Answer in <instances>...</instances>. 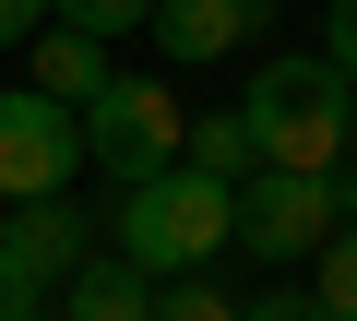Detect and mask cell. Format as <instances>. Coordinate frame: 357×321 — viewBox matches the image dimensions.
Returning <instances> with one entry per match:
<instances>
[{
  "mask_svg": "<svg viewBox=\"0 0 357 321\" xmlns=\"http://www.w3.org/2000/svg\"><path fill=\"white\" fill-rule=\"evenodd\" d=\"M60 321H155V274L119 262V250H96V262L60 285Z\"/></svg>",
  "mask_w": 357,
  "mask_h": 321,
  "instance_id": "ba28073f",
  "label": "cell"
},
{
  "mask_svg": "<svg viewBox=\"0 0 357 321\" xmlns=\"http://www.w3.org/2000/svg\"><path fill=\"white\" fill-rule=\"evenodd\" d=\"M215 250H238V191H227V179H203L191 155L119 191V262H143L155 285H178V274H203Z\"/></svg>",
  "mask_w": 357,
  "mask_h": 321,
  "instance_id": "6da1fadb",
  "label": "cell"
},
{
  "mask_svg": "<svg viewBox=\"0 0 357 321\" xmlns=\"http://www.w3.org/2000/svg\"><path fill=\"white\" fill-rule=\"evenodd\" d=\"M36 309H48V297H36V285H24L13 262H0V321H36Z\"/></svg>",
  "mask_w": 357,
  "mask_h": 321,
  "instance_id": "e0dca14e",
  "label": "cell"
},
{
  "mask_svg": "<svg viewBox=\"0 0 357 321\" xmlns=\"http://www.w3.org/2000/svg\"><path fill=\"white\" fill-rule=\"evenodd\" d=\"M357 214V191L333 179V167H250L238 179V250L250 262H321V238Z\"/></svg>",
  "mask_w": 357,
  "mask_h": 321,
  "instance_id": "277c9868",
  "label": "cell"
},
{
  "mask_svg": "<svg viewBox=\"0 0 357 321\" xmlns=\"http://www.w3.org/2000/svg\"><path fill=\"white\" fill-rule=\"evenodd\" d=\"M24 60H36L24 84H36V95H60V107H96V95H107V36H84V24H60V13L24 36Z\"/></svg>",
  "mask_w": 357,
  "mask_h": 321,
  "instance_id": "52a82bcc",
  "label": "cell"
},
{
  "mask_svg": "<svg viewBox=\"0 0 357 321\" xmlns=\"http://www.w3.org/2000/svg\"><path fill=\"white\" fill-rule=\"evenodd\" d=\"M0 262H13L36 297H60V285L96 262V238H84V203H72V191H48V203H0Z\"/></svg>",
  "mask_w": 357,
  "mask_h": 321,
  "instance_id": "8992f818",
  "label": "cell"
},
{
  "mask_svg": "<svg viewBox=\"0 0 357 321\" xmlns=\"http://www.w3.org/2000/svg\"><path fill=\"white\" fill-rule=\"evenodd\" d=\"M36 24H48V0H0V48H24Z\"/></svg>",
  "mask_w": 357,
  "mask_h": 321,
  "instance_id": "2e32d148",
  "label": "cell"
},
{
  "mask_svg": "<svg viewBox=\"0 0 357 321\" xmlns=\"http://www.w3.org/2000/svg\"><path fill=\"white\" fill-rule=\"evenodd\" d=\"M238 321H333V309H321V297H310V285H274V297H250V309H238Z\"/></svg>",
  "mask_w": 357,
  "mask_h": 321,
  "instance_id": "9a60e30c",
  "label": "cell"
},
{
  "mask_svg": "<svg viewBox=\"0 0 357 321\" xmlns=\"http://www.w3.org/2000/svg\"><path fill=\"white\" fill-rule=\"evenodd\" d=\"M178 155H191V107H178L155 72H107V95L84 107V167L107 191H131V179L178 167Z\"/></svg>",
  "mask_w": 357,
  "mask_h": 321,
  "instance_id": "3957f363",
  "label": "cell"
},
{
  "mask_svg": "<svg viewBox=\"0 0 357 321\" xmlns=\"http://www.w3.org/2000/svg\"><path fill=\"white\" fill-rule=\"evenodd\" d=\"M238 119H250V155H262V167H345L357 84H345L321 48H310V60H262L250 95H238Z\"/></svg>",
  "mask_w": 357,
  "mask_h": 321,
  "instance_id": "7a4b0ae2",
  "label": "cell"
},
{
  "mask_svg": "<svg viewBox=\"0 0 357 321\" xmlns=\"http://www.w3.org/2000/svg\"><path fill=\"white\" fill-rule=\"evenodd\" d=\"M72 179H84V107L13 84V95H0V203H48Z\"/></svg>",
  "mask_w": 357,
  "mask_h": 321,
  "instance_id": "5b68a950",
  "label": "cell"
},
{
  "mask_svg": "<svg viewBox=\"0 0 357 321\" xmlns=\"http://www.w3.org/2000/svg\"><path fill=\"white\" fill-rule=\"evenodd\" d=\"M250 36V13L238 0H155V48L178 60V72H203V60H227Z\"/></svg>",
  "mask_w": 357,
  "mask_h": 321,
  "instance_id": "9c48e42d",
  "label": "cell"
},
{
  "mask_svg": "<svg viewBox=\"0 0 357 321\" xmlns=\"http://www.w3.org/2000/svg\"><path fill=\"white\" fill-rule=\"evenodd\" d=\"M321 60L357 84V0H333V13H321Z\"/></svg>",
  "mask_w": 357,
  "mask_h": 321,
  "instance_id": "5bb4252c",
  "label": "cell"
},
{
  "mask_svg": "<svg viewBox=\"0 0 357 321\" xmlns=\"http://www.w3.org/2000/svg\"><path fill=\"white\" fill-rule=\"evenodd\" d=\"M238 13H250V24H274V13H286V0H238Z\"/></svg>",
  "mask_w": 357,
  "mask_h": 321,
  "instance_id": "ac0fdd59",
  "label": "cell"
},
{
  "mask_svg": "<svg viewBox=\"0 0 357 321\" xmlns=\"http://www.w3.org/2000/svg\"><path fill=\"white\" fill-rule=\"evenodd\" d=\"M191 167H203V179H227V191H238V179L262 167V155H250V119H238V107H215V119H191Z\"/></svg>",
  "mask_w": 357,
  "mask_h": 321,
  "instance_id": "30bf717a",
  "label": "cell"
},
{
  "mask_svg": "<svg viewBox=\"0 0 357 321\" xmlns=\"http://www.w3.org/2000/svg\"><path fill=\"white\" fill-rule=\"evenodd\" d=\"M333 179H345V191H357V131H345V167H333Z\"/></svg>",
  "mask_w": 357,
  "mask_h": 321,
  "instance_id": "d6986e66",
  "label": "cell"
},
{
  "mask_svg": "<svg viewBox=\"0 0 357 321\" xmlns=\"http://www.w3.org/2000/svg\"><path fill=\"white\" fill-rule=\"evenodd\" d=\"M310 297H321L333 321H357V214L321 238V262H310Z\"/></svg>",
  "mask_w": 357,
  "mask_h": 321,
  "instance_id": "8fae6325",
  "label": "cell"
},
{
  "mask_svg": "<svg viewBox=\"0 0 357 321\" xmlns=\"http://www.w3.org/2000/svg\"><path fill=\"white\" fill-rule=\"evenodd\" d=\"M60 24H84V36H131V24H155V0H48Z\"/></svg>",
  "mask_w": 357,
  "mask_h": 321,
  "instance_id": "4fadbf2b",
  "label": "cell"
},
{
  "mask_svg": "<svg viewBox=\"0 0 357 321\" xmlns=\"http://www.w3.org/2000/svg\"><path fill=\"white\" fill-rule=\"evenodd\" d=\"M155 321H238V297L203 285V274H178V285H155Z\"/></svg>",
  "mask_w": 357,
  "mask_h": 321,
  "instance_id": "7c38bea8",
  "label": "cell"
}]
</instances>
